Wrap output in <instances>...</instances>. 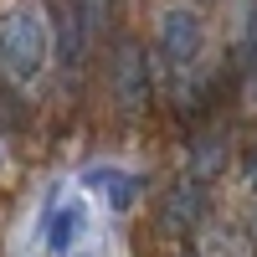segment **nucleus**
Masks as SVG:
<instances>
[{
	"label": "nucleus",
	"instance_id": "nucleus-1",
	"mask_svg": "<svg viewBox=\"0 0 257 257\" xmlns=\"http://www.w3.org/2000/svg\"><path fill=\"white\" fill-rule=\"evenodd\" d=\"M0 67L16 82H31L47 67V26L36 11H11L0 21Z\"/></svg>",
	"mask_w": 257,
	"mask_h": 257
},
{
	"label": "nucleus",
	"instance_id": "nucleus-2",
	"mask_svg": "<svg viewBox=\"0 0 257 257\" xmlns=\"http://www.w3.org/2000/svg\"><path fill=\"white\" fill-rule=\"evenodd\" d=\"M113 98H118L123 113L149 108V67H144V47L134 36H123L113 47Z\"/></svg>",
	"mask_w": 257,
	"mask_h": 257
},
{
	"label": "nucleus",
	"instance_id": "nucleus-3",
	"mask_svg": "<svg viewBox=\"0 0 257 257\" xmlns=\"http://www.w3.org/2000/svg\"><path fill=\"white\" fill-rule=\"evenodd\" d=\"M160 52H165L170 67H190L196 52H201V16L180 11V6L165 11V21H160Z\"/></svg>",
	"mask_w": 257,
	"mask_h": 257
},
{
	"label": "nucleus",
	"instance_id": "nucleus-4",
	"mask_svg": "<svg viewBox=\"0 0 257 257\" xmlns=\"http://www.w3.org/2000/svg\"><path fill=\"white\" fill-rule=\"evenodd\" d=\"M201 216H206V190H201V180L170 185V196L160 201V231H185V226H196Z\"/></svg>",
	"mask_w": 257,
	"mask_h": 257
},
{
	"label": "nucleus",
	"instance_id": "nucleus-5",
	"mask_svg": "<svg viewBox=\"0 0 257 257\" xmlns=\"http://www.w3.org/2000/svg\"><path fill=\"white\" fill-rule=\"evenodd\" d=\"M82 36H88V21H82L77 0H57V47H62V62H67V67H77Z\"/></svg>",
	"mask_w": 257,
	"mask_h": 257
},
{
	"label": "nucleus",
	"instance_id": "nucleus-6",
	"mask_svg": "<svg viewBox=\"0 0 257 257\" xmlns=\"http://www.w3.org/2000/svg\"><path fill=\"white\" fill-rule=\"evenodd\" d=\"M196 257H257L252 252V242L242 237V231H206V237H201V252Z\"/></svg>",
	"mask_w": 257,
	"mask_h": 257
},
{
	"label": "nucleus",
	"instance_id": "nucleus-7",
	"mask_svg": "<svg viewBox=\"0 0 257 257\" xmlns=\"http://www.w3.org/2000/svg\"><path fill=\"white\" fill-rule=\"evenodd\" d=\"M77 226H82V206H77V201H67V206H62V216H52L47 247H52V252H67V247L77 242Z\"/></svg>",
	"mask_w": 257,
	"mask_h": 257
},
{
	"label": "nucleus",
	"instance_id": "nucleus-8",
	"mask_svg": "<svg viewBox=\"0 0 257 257\" xmlns=\"http://www.w3.org/2000/svg\"><path fill=\"white\" fill-rule=\"evenodd\" d=\"M88 180H93L98 190H108L113 206H128V201H134V175H123V170H93Z\"/></svg>",
	"mask_w": 257,
	"mask_h": 257
},
{
	"label": "nucleus",
	"instance_id": "nucleus-9",
	"mask_svg": "<svg viewBox=\"0 0 257 257\" xmlns=\"http://www.w3.org/2000/svg\"><path fill=\"white\" fill-rule=\"evenodd\" d=\"M221 165H226V144H216V139H201V149H196V175H190V180H211Z\"/></svg>",
	"mask_w": 257,
	"mask_h": 257
},
{
	"label": "nucleus",
	"instance_id": "nucleus-10",
	"mask_svg": "<svg viewBox=\"0 0 257 257\" xmlns=\"http://www.w3.org/2000/svg\"><path fill=\"white\" fill-rule=\"evenodd\" d=\"M77 11H82V21H88V26H98L103 11H108V0H77Z\"/></svg>",
	"mask_w": 257,
	"mask_h": 257
},
{
	"label": "nucleus",
	"instance_id": "nucleus-11",
	"mask_svg": "<svg viewBox=\"0 0 257 257\" xmlns=\"http://www.w3.org/2000/svg\"><path fill=\"white\" fill-rule=\"evenodd\" d=\"M242 180H247V190L257 196V165H247V175H242Z\"/></svg>",
	"mask_w": 257,
	"mask_h": 257
},
{
	"label": "nucleus",
	"instance_id": "nucleus-12",
	"mask_svg": "<svg viewBox=\"0 0 257 257\" xmlns=\"http://www.w3.org/2000/svg\"><path fill=\"white\" fill-rule=\"evenodd\" d=\"M252 242H257V216H252Z\"/></svg>",
	"mask_w": 257,
	"mask_h": 257
},
{
	"label": "nucleus",
	"instance_id": "nucleus-13",
	"mask_svg": "<svg viewBox=\"0 0 257 257\" xmlns=\"http://www.w3.org/2000/svg\"><path fill=\"white\" fill-rule=\"evenodd\" d=\"M0 165H6V155H0Z\"/></svg>",
	"mask_w": 257,
	"mask_h": 257
},
{
	"label": "nucleus",
	"instance_id": "nucleus-14",
	"mask_svg": "<svg viewBox=\"0 0 257 257\" xmlns=\"http://www.w3.org/2000/svg\"><path fill=\"white\" fill-rule=\"evenodd\" d=\"M185 257H196V252H185Z\"/></svg>",
	"mask_w": 257,
	"mask_h": 257
}]
</instances>
